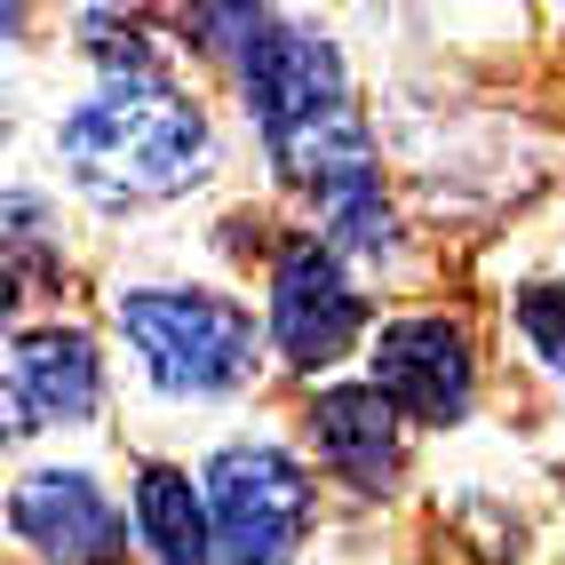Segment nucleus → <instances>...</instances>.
Listing matches in <instances>:
<instances>
[{
  "label": "nucleus",
  "mask_w": 565,
  "mask_h": 565,
  "mask_svg": "<svg viewBox=\"0 0 565 565\" xmlns=\"http://www.w3.org/2000/svg\"><path fill=\"white\" fill-rule=\"evenodd\" d=\"M56 152H64L72 183L104 207L175 200L207 175V111L168 72H152V81H104L88 104L64 111Z\"/></svg>",
  "instance_id": "f257e3e1"
},
{
  "label": "nucleus",
  "mask_w": 565,
  "mask_h": 565,
  "mask_svg": "<svg viewBox=\"0 0 565 565\" xmlns=\"http://www.w3.org/2000/svg\"><path fill=\"white\" fill-rule=\"evenodd\" d=\"M120 334L168 398H232L255 383V319L207 287H128Z\"/></svg>",
  "instance_id": "f03ea898"
},
{
  "label": "nucleus",
  "mask_w": 565,
  "mask_h": 565,
  "mask_svg": "<svg viewBox=\"0 0 565 565\" xmlns=\"http://www.w3.org/2000/svg\"><path fill=\"white\" fill-rule=\"evenodd\" d=\"M207 518L232 565H287L311 534V478L287 446L239 438L207 462Z\"/></svg>",
  "instance_id": "7ed1b4c3"
},
{
  "label": "nucleus",
  "mask_w": 565,
  "mask_h": 565,
  "mask_svg": "<svg viewBox=\"0 0 565 565\" xmlns=\"http://www.w3.org/2000/svg\"><path fill=\"white\" fill-rule=\"evenodd\" d=\"M359 327H366V303L343 271V255L319 232L279 239V255H271V343L287 351V366L327 374L359 343Z\"/></svg>",
  "instance_id": "20e7f679"
},
{
  "label": "nucleus",
  "mask_w": 565,
  "mask_h": 565,
  "mask_svg": "<svg viewBox=\"0 0 565 565\" xmlns=\"http://www.w3.org/2000/svg\"><path fill=\"white\" fill-rule=\"evenodd\" d=\"M374 391H383L406 423H462L478 398V351L462 319H398L374 343Z\"/></svg>",
  "instance_id": "39448f33"
},
{
  "label": "nucleus",
  "mask_w": 565,
  "mask_h": 565,
  "mask_svg": "<svg viewBox=\"0 0 565 565\" xmlns=\"http://www.w3.org/2000/svg\"><path fill=\"white\" fill-rule=\"evenodd\" d=\"M9 525L49 565H120L128 557V525L88 470H24L9 494Z\"/></svg>",
  "instance_id": "423d86ee"
},
{
  "label": "nucleus",
  "mask_w": 565,
  "mask_h": 565,
  "mask_svg": "<svg viewBox=\"0 0 565 565\" xmlns=\"http://www.w3.org/2000/svg\"><path fill=\"white\" fill-rule=\"evenodd\" d=\"M104 406V366L81 327H24L9 351V430H56V423H88Z\"/></svg>",
  "instance_id": "0eeeda50"
},
{
  "label": "nucleus",
  "mask_w": 565,
  "mask_h": 565,
  "mask_svg": "<svg viewBox=\"0 0 565 565\" xmlns=\"http://www.w3.org/2000/svg\"><path fill=\"white\" fill-rule=\"evenodd\" d=\"M303 423H311L319 462L343 478L351 494H391V486H398V423H406V414L374 391V383L319 391Z\"/></svg>",
  "instance_id": "6e6552de"
},
{
  "label": "nucleus",
  "mask_w": 565,
  "mask_h": 565,
  "mask_svg": "<svg viewBox=\"0 0 565 565\" xmlns=\"http://www.w3.org/2000/svg\"><path fill=\"white\" fill-rule=\"evenodd\" d=\"M136 534L152 565H215V518L200 502V486L168 462L136 470Z\"/></svg>",
  "instance_id": "1a4fd4ad"
},
{
  "label": "nucleus",
  "mask_w": 565,
  "mask_h": 565,
  "mask_svg": "<svg viewBox=\"0 0 565 565\" xmlns=\"http://www.w3.org/2000/svg\"><path fill=\"white\" fill-rule=\"evenodd\" d=\"M518 334L534 343V359L565 383V279H542L518 295Z\"/></svg>",
  "instance_id": "9d476101"
}]
</instances>
